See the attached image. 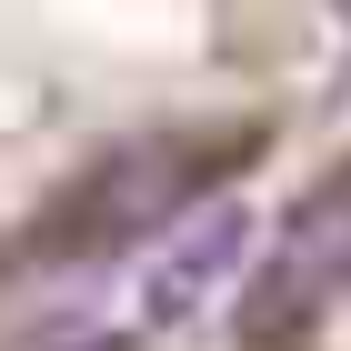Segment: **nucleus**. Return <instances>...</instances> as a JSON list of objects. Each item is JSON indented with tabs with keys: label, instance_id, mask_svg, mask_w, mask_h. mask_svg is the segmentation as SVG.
I'll list each match as a JSON object with an SVG mask.
<instances>
[{
	"label": "nucleus",
	"instance_id": "7ed1b4c3",
	"mask_svg": "<svg viewBox=\"0 0 351 351\" xmlns=\"http://www.w3.org/2000/svg\"><path fill=\"white\" fill-rule=\"evenodd\" d=\"M281 281H301V301H331L351 291V191H322V201H301L291 231H281Z\"/></svg>",
	"mask_w": 351,
	"mask_h": 351
},
{
	"label": "nucleus",
	"instance_id": "20e7f679",
	"mask_svg": "<svg viewBox=\"0 0 351 351\" xmlns=\"http://www.w3.org/2000/svg\"><path fill=\"white\" fill-rule=\"evenodd\" d=\"M51 351H131L121 331H71V341H51Z\"/></svg>",
	"mask_w": 351,
	"mask_h": 351
},
{
	"label": "nucleus",
	"instance_id": "f257e3e1",
	"mask_svg": "<svg viewBox=\"0 0 351 351\" xmlns=\"http://www.w3.org/2000/svg\"><path fill=\"white\" fill-rule=\"evenodd\" d=\"M161 211H171V171H161V151H121V161H101L71 201H60L51 251H110V241H141Z\"/></svg>",
	"mask_w": 351,
	"mask_h": 351
},
{
	"label": "nucleus",
	"instance_id": "f03ea898",
	"mask_svg": "<svg viewBox=\"0 0 351 351\" xmlns=\"http://www.w3.org/2000/svg\"><path fill=\"white\" fill-rule=\"evenodd\" d=\"M241 251H251V211L241 201H211V211L191 221L181 241L161 251V261H151V281H141V311H151V322H191V311H201V301L221 291V281H231V271H241Z\"/></svg>",
	"mask_w": 351,
	"mask_h": 351
}]
</instances>
